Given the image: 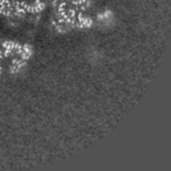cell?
I'll list each match as a JSON object with an SVG mask.
<instances>
[{"label":"cell","mask_w":171,"mask_h":171,"mask_svg":"<svg viewBox=\"0 0 171 171\" xmlns=\"http://www.w3.org/2000/svg\"><path fill=\"white\" fill-rule=\"evenodd\" d=\"M23 65H24V62H23V61L15 59V61L13 62V64H12V71H13V72H17V71H19Z\"/></svg>","instance_id":"1"}]
</instances>
